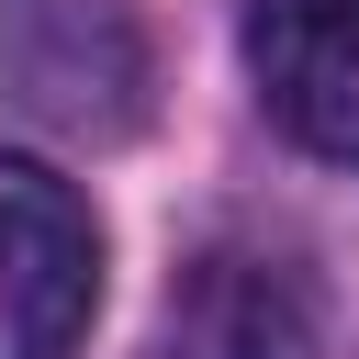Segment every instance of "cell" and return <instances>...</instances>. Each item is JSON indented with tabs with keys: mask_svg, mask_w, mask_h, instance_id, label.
<instances>
[{
	"mask_svg": "<svg viewBox=\"0 0 359 359\" xmlns=\"http://www.w3.org/2000/svg\"><path fill=\"white\" fill-rule=\"evenodd\" d=\"M157 359H314V314L269 258H202L168 292Z\"/></svg>",
	"mask_w": 359,
	"mask_h": 359,
	"instance_id": "3957f363",
	"label": "cell"
},
{
	"mask_svg": "<svg viewBox=\"0 0 359 359\" xmlns=\"http://www.w3.org/2000/svg\"><path fill=\"white\" fill-rule=\"evenodd\" d=\"M247 67L280 135L359 157V0H247Z\"/></svg>",
	"mask_w": 359,
	"mask_h": 359,
	"instance_id": "7a4b0ae2",
	"label": "cell"
},
{
	"mask_svg": "<svg viewBox=\"0 0 359 359\" xmlns=\"http://www.w3.org/2000/svg\"><path fill=\"white\" fill-rule=\"evenodd\" d=\"M101 303V236L67 180L0 157V359H67Z\"/></svg>",
	"mask_w": 359,
	"mask_h": 359,
	"instance_id": "6da1fadb",
	"label": "cell"
}]
</instances>
